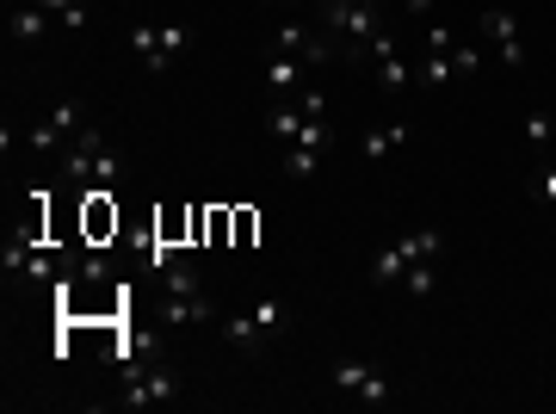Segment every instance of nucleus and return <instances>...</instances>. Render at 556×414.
Returning a JSON list of instances; mask_svg holds the SVG:
<instances>
[{"label": "nucleus", "instance_id": "1", "mask_svg": "<svg viewBox=\"0 0 556 414\" xmlns=\"http://www.w3.org/2000/svg\"><path fill=\"white\" fill-rule=\"evenodd\" d=\"M62 167H68V179H75L80 192H112L124 179V161H118V149L105 142L100 124H87V130L62 149Z\"/></svg>", "mask_w": 556, "mask_h": 414}, {"label": "nucleus", "instance_id": "2", "mask_svg": "<svg viewBox=\"0 0 556 414\" xmlns=\"http://www.w3.org/2000/svg\"><path fill=\"white\" fill-rule=\"evenodd\" d=\"M285 328H291V310L278 303V297H260L254 310H229L223 316V340L236 347V353H266V347H278L285 340Z\"/></svg>", "mask_w": 556, "mask_h": 414}, {"label": "nucleus", "instance_id": "3", "mask_svg": "<svg viewBox=\"0 0 556 414\" xmlns=\"http://www.w3.org/2000/svg\"><path fill=\"white\" fill-rule=\"evenodd\" d=\"M316 25L334 38V50H365V43L383 32V0H321Z\"/></svg>", "mask_w": 556, "mask_h": 414}, {"label": "nucleus", "instance_id": "4", "mask_svg": "<svg viewBox=\"0 0 556 414\" xmlns=\"http://www.w3.org/2000/svg\"><path fill=\"white\" fill-rule=\"evenodd\" d=\"M439 254H445V236H439V229H415V236H402V241H390V248L371 254V285H402L408 266L439 260Z\"/></svg>", "mask_w": 556, "mask_h": 414}, {"label": "nucleus", "instance_id": "5", "mask_svg": "<svg viewBox=\"0 0 556 414\" xmlns=\"http://www.w3.org/2000/svg\"><path fill=\"white\" fill-rule=\"evenodd\" d=\"M358 62H371V75H378L383 93H408V80H415V62H408V50H402V38L390 32V25L358 50Z\"/></svg>", "mask_w": 556, "mask_h": 414}, {"label": "nucleus", "instance_id": "6", "mask_svg": "<svg viewBox=\"0 0 556 414\" xmlns=\"http://www.w3.org/2000/svg\"><path fill=\"white\" fill-rule=\"evenodd\" d=\"M124 43L137 50V62L149 68V75H161V68H174L179 50H186V25H130Z\"/></svg>", "mask_w": 556, "mask_h": 414}, {"label": "nucleus", "instance_id": "7", "mask_svg": "<svg viewBox=\"0 0 556 414\" xmlns=\"http://www.w3.org/2000/svg\"><path fill=\"white\" fill-rule=\"evenodd\" d=\"M273 57H298V62H309V68H321V62H334L340 50H334V38H328L321 25L285 20V25L273 32Z\"/></svg>", "mask_w": 556, "mask_h": 414}, {"label": "nucleus", "instance_id": "8", "mask_svg": "<svg viewBox=\"0 0 556 414\" xmlns=\"http://www.w3.org/2000/svg\"><path fill=\"white\" fill-rule=\"evenodd\" d=\"M179 396V372L167 365H130L118 390V409H155V402H174Z\"/></svg>", "mask_w": 556, "mask_h": 414}, {"label": "nucleus", "instance_id": "9", "mask_svg": "<svg viewBox=\"0 0 556 414\" xmlns=\"http://www.w3.org/2000/svg\"><path fill=\"white\" fill-rule=\"evenodd\" d=\"M80 130H87V105H80V99H62L56 112L25 137V149H31V155H56V149H68Z\"/></svg>", "mask_w": 556, "mask_h": 414}, {"label": "nucleus", "instance_id": "10", "mask_svg": "<svg viewBox=\"0 0 556 414\" xmlns=\"http://www.w3.org/2000/svg\"><path fill=\"white\" fill-rule=\"evenodd\" d=\"M334 390L358 396L365 409H383V402L396 396V384H390L378 365H365V359H340V365H334Z\"/></svg>", "mask_w": 556, "mask_h": 414}, {"label": "nucleus", "instance_id": "11", "mask_svg": "<svg viewBox=\"0 0 556 414\" xmlns=\"http://www.w3.org/2000/svg\"><path fill=\"white\" fill-rule=\"evenodd\" d=\"M482 38H489V50H495L507 68H526V38H519V20L507 7H482Z\"/></svg>", "mask_w": 556, "mask_h": 414}, {"label": "nucleus", "instance_id": "12", "mask_svg": "<svg viewBox=\"0 0 556 414\" xmlns=\"http://www.w3.org/2000/svg\"><path fill=\"white\" fill-rule=\"evenodd\" d=\"M211 316H217V297H211V291L161 297V322H167V328H204Z\"/></svg>", "mask_w": 556, "mask_h": 414}, {"label": "nucleus", "instance_id": "13", "mask_svg": "<svg viewBox=\"0 0 556 414\" xmlns=\"http://www.w3.org/2000/svg\"><path fill=\"white\" fill-rule=\"evenodd\" d=\"M7 273H25V278H38V285H56V254L13 241V248H7Z\"/></svg>", "mask_w": 556, "mask_h": 414}, {"label": "nucleus", "instance_id": "14", "mask_svg": "<svg viewBox=\"0 0 556 414\" xmlns=\"http://www.w3.org/2000/svg\"><path fill=\"white\" fill-rule=\"evenodd\" d=\"M309 62H298V57H266V93H278V99H291L298 87H309Z\"/></svg>", "mask_w": 556, "mask_h": 414}, {"label": "nucleus", "instance_id": "15", "mask_svg": "<svg viewBox=\"0 0 556 414\" xmlns=\"http://www.w3.org/2000/svg\"><path fill=\"white\" fill-rule=\"evenodd\" d=\"M50 13H43L38 0H25V7H13V20H7V32H13V43H43L50 38Z\"/></svg>", "mask_w": 556, "mask_h": 414}, {"label": "nucleus", "instance_id": "16", "mask_svg": "<svg viewBox=\"0 0 556 414\" xmlns=\"http://www.w3.org/2000/svg\"><path fill=\"white\" fill-rule=\"evenodd\" d=\"M402 142H408V118H390V124H378L371 137L358 142V155H365V161H390Z\"/></svg>", "mask_w": 556, "mask_h": 414}, {"label": "nucleus", "instance_id": "17", "mask_svg": "<svg viewBox=\"0 0 556 414\" xmlns=\"http://www.w3.org/2000/svg\"><path fill=\"white\" fill-rule=\"evenodd\" d=\"M192 291H211L199 278V266H186V260H167L161 266V297H192Z\"/></svg>", "mask_w": 556, "mask_h": 414}, {"label": "nucleus", "instance_id": "18", "mask_svg": "<svg viewBox=\"0 0 556 414\" xmlns=\"http://www.w3.org/2000/svg\"><path fill=\"white\" fill-rule=\"evenodd\" d=\"M519 137H526V149H551V142H556V105H538V112H526Z\"/></svg>", "mask_w": 556, "mask_h": 414}, {"label": "nucleus", "instance_id": "19", "mask_svg": "<svg viewBox=\"0 0 556 414\" xmlns=\"http://www.w3.org/2000/svg\"><path fill=\"white\" fill-rule=\"evenodd\" d=\"M303 118H309V112H303L298 93H291V99H278V105H273V118H266V124H273V137H278V142H298Z\"/></svg>", "mask_w": 556, "mask_h": 414}, {"label": "nucleus", "instance_id": "20", "mask_svg": "<svg viewBox=\"0 0 556 414\" xmlns=\"http://www.w3.org/2000/svg\"><path fill=\"white\" fill-rule=\"evenodd\" d=\"M43 13L62 25V32H87L93 25V13H87V0H38Z\"/></svg>", "mask_w": 556, "mask_h": 414}, {"label": "nucleus", "instance_id": "21", "mask_svg": "<svg viewBox=\"0 0 556 414\" xmlns=\"http://www.w3.org/2000/svg\"><path fill=\"white\" fill-rule=\"evenodd\" d=\"M321 155H328V149H303V142H291V149H285V174L291 179H309L321 167Z\"/></svg>", "mask_w": 556, "mask_h": 414}, {"label": "nucleus", "instance_id": "22", "mask_svg": "<svg viewBox=\"0 0 556 414\" xmlns=\"http://www.w3.org/2000/svg\"><path fill=\"white\" fill-rule=\"evenodd\" d=\"M75 278H80V285H112V260H105V254H80Z\"/></svg>", "mask_w": 556, "mask_h": 414}, {"label": "nucleus", "instance_id": "23", "mask_svg": "<svg viewBox=\"0 0 556 414\" xmlns=\"http://www.w3.org/2000/svg\"><path fill=\"white\" fill-rule=\"evenodd\" d=\"M433 266H439V260H420V266H408V278H402V285H408V297H433V285H439Z\"/></svg>", "mask_w": 556, "mask_h": 414}, {"label": "nucleus", "instance_id": "24", "mask_svg": "<svg viewBox=\"0 0 556 414\" xmlns=\"http://www.w3.org/2000/svg\"><path fill=\"white\" fill-rule=\"evenodd\" d=\"M538 198H544V204H556V161L538 174Z\"/></svg>", "mask_w": 556, "mask_h": 414}, {"label": "nucleus", "instance_id": "25", "mask_svg": "<svg viewBox=\"0 0 556 414\" xmlns=\"http://www.w3.org/2000/svg\"><path fill=\"white\" fill-rule=\"evenodd\" d=\"M402 7H408V25H427V20H433V0H402Z\"/></svg>", "mask_w": 556, "mask_h": 414}]
</instances>
